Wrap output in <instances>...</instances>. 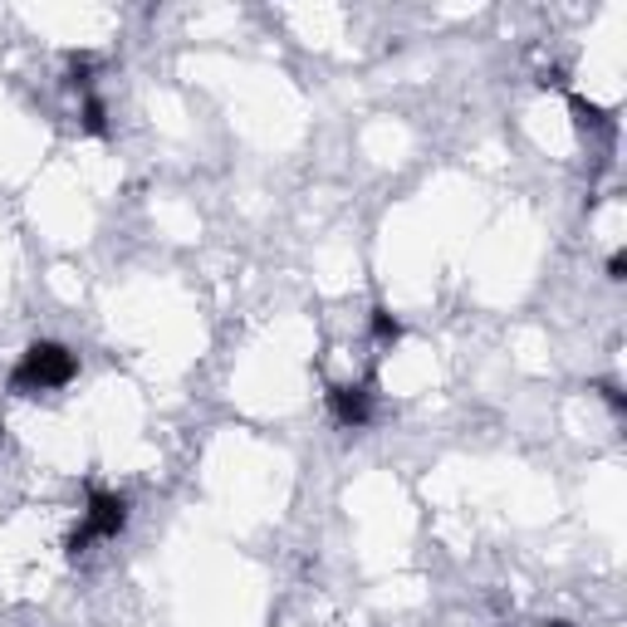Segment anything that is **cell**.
I'll list each match as a JSON object with an SVG mask.
<instances>
[{"mask_svg": "<svg viewBox=\"0 0 627 627\" xmlns=\"http://www.w3.org/2000/svg\"><path fill=\"white\" fill-rule=\"evenodd\" d=\"M0 437H5V421H0Z\"/></svg>", "mask_w": 627, "mask_h": 627, "instance_id": "7", "label": "cell"}, {"mask_svg": "<svg viewBox=\"0 0 627 627\" xmlns=\"http://www.w3.org/2000/svg\"><path fill=\"white\" fill-rule=\"evenodd\" d=\"M372 333H378L382 343H397V339H402V323L392 319L388 309H372Z\"/></svg>", "mask_w": 627, "mask_h": 627, "instance_id": "4", "label": "cell"}, {"mask_svg": "<svg viewBox=\"0 0 627 627\" xmlns=\"http://www.w3.org/2000/svg\"><path fill=\"white\" fill-rule=\"evenodd\" d=\"M329 407H333L339 427H362V421L372 417V392L358 388V382H343V388L329 392Z\"/></svg>", "mask_w": 627, "mask_h": 627, "instance_id": "3", "label": "cell"}, {"mask_svg": "<svg viewBox=\"0 0 627 627\" xmlns=\"http://www.w3.org/2000/svg\"><path fill=\"white\" fill-rule=\"evenodd\" d=\"M84 127H88V133H108V123H103V103H98V98H88V103H84Z\"/></svg>", "mask_w": 627, "mask_h": 627, "instance_id": "5", "label": "cell"}, {"mask_svg": "<svg viewBox=\"0 0 627 627\" xmlns=\"http://www.w3.org/2000/svg\"><path fill=\"white\" fill-rule=\"evenodd\" d=\"M74 372H78V358L64 348V343H29L25 358L15 362V372H10V388L15 392H49V388H64Z\"/></svg>", "mask_w": 627, "mask_h": 627, "instance_id": "1", "label": "cell"}, {"mask_svg": "<svg viewBox=\"0 0 627 627\" xmlns=\"http://www.w3.org/2000/svg\"><path fill=\"white\" fill-rule=\"evenodd\" d=\"M123 525H127V500L113 495V490H94V495H88V509H84V525L69 534V554L78 558L94 539H118Z\"/></svg>", "mask_w": 627, "mask_h": 627, "instance_id": "2", "label": "cell"}, {"mask_svg": "<svg viewBox=\"0 0 627 627\" xmlns=\"http://www.w3.org/2000/svg\"><path fill=\"white\" fill-rule=\"evenodd\" d=\"M623 270H627V255H623V250H617V255H613V260H607V274H613V280H623Z\"/></svg>", "mask_w": 627, "mask_h": 627, "instance_id": "6", "label": "cell"}]
</instances>
